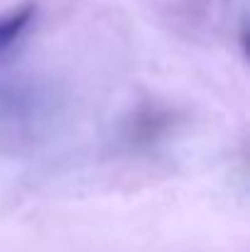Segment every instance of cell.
I'll use <instances>...</instances> for the list:
<instances>
[{
	"mask_svg": "<svg viewBox=\"0 0 250 252\" xmlns=\"http://www.w3.org/2000/svg\"><path fill=\"white\" fill-rule=\"evenodd\" d=\"M169 120L172 118L167 113H157V110H147L145 115H138L133 123V140L135 142H155L169 127Z\"/></svg>",
	"mask_w": 250,
	"mask_h": 252,
	"instance_id": "cell-2",
	"label": "cell"
},
{
	"mask_svg": "<svg viewBox=\"0 0 250 252\" xmlns=\"http://www.w3.org/2000/svg\"><path fill=\"white\" fill-rule=\"evenodd\" d=\"M35 17V5L32 2H22L7 12L0 15V54H5L30 27Z\"/></svg>",
	"mask_w": 250,
	"mask_h": 252,
	"instance_id": "cell-1",
	"label": "cell"
}]
</instances>
